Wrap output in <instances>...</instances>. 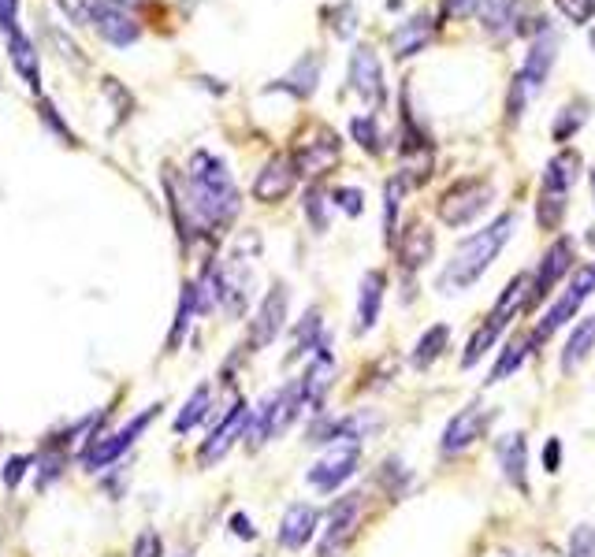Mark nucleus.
Masks as SVG:
<instances>
[{
  "mask_svg": "<svg viewBox=\"0 0 595 557\" xmlns=\"http://www.w3.org/2000/svg\"><path fill=\"white\" fill-rule=\"evenodd\" d=\"M186 197H190V212L201 227L220 231L238 216V190L235 179L220 156L194 153L186 164Z\"/></svg>",
  "mask_w": 595,
  "mask_h": 557,
  "instance_id": "nucleus-1",
  "label": "nucleus"
},
{
  "mask_svg": "<svg viewBox=\"0 0 595 557\" xmlns=\"http://www.w3.org/2000/svg\"><path fill=\"white\" fill-rule=\"evenodd\" d=\"M514 227H517V216L514 212H503L495 223L488 227H480L473 231L465 242H458L454 249V257L443 264V272H439V290H447V294H458V290H469V286L480 283V275L488 272L495 257L503 253V246L514 238Z\"/></svg>",
  "mask_w": 595,
  "mask_h": 557,
  "instance_id": "nucleus-2",
  "label": "nucleus"
},
{
  "mask_svg": "<svg viewBox=\"0 0 595 557\" xmlns=\"http://www.w3.org/2000/svg\"><path fill=\"white\" fill-rule=\"evenodd\" d=\"M491 201H495V182L491 179H458L447 194L439 197L436 216L443 227H465L480 212H488Z\"/></svg>",
  "mask_w": 595,
  "mask_h": 557,
  "instance_id": "nucleus-3",
  "label": "nucleus"
},
{
  "mask_svg": "<svg viewBox=\"0 0 595 557\" xmlns=\"http://www.w3.org/2000/svg\"><path fill=\"white\" fill-rule=\"evenodd\" d=\"M157 413H160V405H149L146 413L134 416L127 428L112 431V435H105V439H93L90 446H86V454H82V465L90 468V472H101V468L116 465L119 457L127 454L134 442H138V435L149 428V420H153Z\"/></svg>",
  "mask_w": 595,
  "mask_h": 557,
  "instance_id": "nucleus-4",
  "label": "nucleus"
},
{
  "mask_svg": "<svg viewBox=\"0 0 595 557\" xmlns=\"http://www.w3.org/2000/svg\"><path fill=\"white\" fill-rule=\"evenodd\" d=\"M361 509H365V494H346L331 506L328 528L320 539V557H346V546L354 543L357 524H361Z\"/></svg>",
  "mask_w": 595,
  "mask_h": 557,
  "instance_id": "nucleus-5",
  "label": "nucleus"
},
{
  "mask_svg": "<svg viewBox=\"0 0 595 557\" xmlns=\"http://www.w3.org/2000/svg\"><path fill=\"white\" fill-rule=\"evenodd\" d=\"M357 465H361V442H335L328 454L309 468L305 480H309V487H317L320 494H331L354 476Z\"/></svg>",
  "mask_w": 595,
  "mask_h": 557,
  "instance_id": "nucleus-6",
  "label": "nucleus"
},
{
  "mask_svg": "<svg viewBox=\"0 0 595 557\" xmlns=\"http://www.w3.org/2000/svg\"><path fill=\"white\" fill-rule=\"evenodd\" d=\"M573 268H577V249H573V238H555V242H551V249L543 253L536 275H532L529 309L536 305V301L551 298V290H555V286L562 283V279H566Z\"/></svg>",
  "mask_w": 595,
  "mask_h": 557,
  "instance_id": "nucleus-7",
  "label": "nucleus"
},
{
  "mask_svg": "<svg viewBox=\"0 0 595 557\" xmlns=\"http://www.w3.org/2000/svg\"><path fill=\"white\" fill-rule=\"evenodd\" d=\"M246 424H250V405L238 398L231 409H227V416L212 428V435L205 442H201L198 450V465L201 468H212L220 457H227V450L235 446L238 439H246Z\"/></svg>",
  "mask_w": 595,
  "mask_h": 557,
  "instance_id": "nucleus-8",
  "label": "nucleus"
},
{
  "mask_svg": "<svg viewBox=\"0 0 595 557\" xmlns=\"http://www.w3.org/2000/svg\"><path fill=\"white\" fill-rule=\"evenodd\" d=\"M350 86L369 108H384L387 101V86H384V64L369 45H357L350 56Z\"/></svg>",
  "mask_w": 595,
  "mask_h": 557,
  "instance_id": "nucleus-9",
  "label": "nucleus"
},
{
  "mask_svg": "<svg viewBox=\"0 0 595 557\" xmlns=\"http://www.w3.org/2000/svg\"><path fill=\"white\" fill-rule=\"evenodd\" d=\"M484 428H488V409L480 402H469L465 409H458V413L447 420V428L439 435V450L447 457L465 454V450L484 435Z\"/></svg>",
  "mask_w": 595,
  "mask_h": 557,
  "instance_id": "nucleus-10",
  "label": "nucleus"
},
{
  "mask_svg": "<svg viewBox=\"0 0 595 557\" xmlns=\"http://www.w3.org/2000/svg\"><path fill=\"white\" fill-rule=\"evenodd\" d=\"M495 461L503 480L517 494H529V435L525 431H506L495 439Z\"/></svg>",
  "mask_w": 595,
  "mask_h": 557,
  "instance_id": "nucleus-11",
  "label": "nucleus"
},
{
  "mask_svg": "<svg viewBox=\"0 0 595 557\" xmlns=\"http://www.w3.org/2000/svg\"><path fill=\"white\" fill-rule=\"evenodd\" d=\"M558 49H562V38H558L555 30H547V34H540V38H532L529 52H525V64H521V71H517V78L525 82L529 97H536V93L547 86V78H551V71H555Z\"/></svg>",
  "mask_w": 595,
  "mask_h": 557,
  "instance_id": "nucleus-12",
  "label": "nucleus"
},
{
  "mask_svg": "<svg viewBox=\"0 0 595 557\" xmlns=\"http://www.w3.org/2000/svg\"><path fill=\"white\" fill-rule=\"evenodd\" d=\"M287 305H291V294H287V286L276 283L272 290L265 294L261 301V309L253 316V327H250V346L253 350H265L276 342V335L287 327Z\"/></svg>",
  "mask_w": 595,
  "mask_h": 557,
  "instance_id": "nucleus-13",
  "label": "nucleus"
},
{
  "mask_svg": "<svg viewBox=\"0 0 595 557\" xmlns=\"http://www.w3.org/2000/svg\"><path fill=\"white\" fill-rule=\"evenodd\" d=\"M90 23L93 30H97L108 45H116V49H127V45H134V41L142 38V26L134 23V15L116 8V4H105V0H93Z\"/></svg>",
  "mask_w": 595,
  "mask_h": 557,
  "instance_id": "nucleus-14",
  "label": "nucleus"
},
{
  "mask_svg": "<svg viewBox=\"0 0 595 557\" xmlns=\"http://www.w3.org/2000/svg\"><path fill=\"white\" fill-rule=\"evenodd\" d=\"M294 182H298L294 160L287 153H276L265 168L257 171V179H253V197L265 201V205H276V201H283V197L291 194Z\"/></svg>",
  "mask_w": 595,
  "mask_h": 557,
  "instance_id": "nucleus-15",
  "label": "nucleus"
},
{
  "mask_svg": "<svg viewBox=\"0 0 595 557\" xmlns=\"http://www.w3.org/2000/svg\"><path fill=\"white\" fill-rule=\"evenodd\" d=\"M291 160H294V168H298V175L317 179V175H324L328 168L339 164V134L320 130L317 138H309V142H302L298 149H294Z\"/></svg>",
  "mask_w": 595,
  "mask_h": 557,
  "instance_id": "nucleus-16",
  "label": "nucleus"
},
{
  "mask_svg": "<svg viewBox=\"0 0 595 557\" xmlns=\"http://www.w3.org/2000/svg\"><path fill=\"white\" fill-rule=\"evenodd\" d=\"M439 19H432L428 12L413 15V19H402V23L391 30V52L395 60H410L417 52H424L432 41H436Z\"/></svg>",
  "mask_w": 595,
  "mask_h": 557,
  "instance_id": "nucleus-17",
  "label": "nucleus"
},
{
  "mask_svg": "<svg viewBox=\"0 0 595 557\" xmlns=\"http://www.w3.org/2000/svg\"><path fill=\"white\" fill-rule=\"evenodd\" d=\"M317 528H320L317 506L294 502V506H287L283 520H279V546H283V550H305V546L313 543Z\"/></svg>",
  "mask_w": 595,
  "mask_h": 557,
  "instance_id": "nucleus-18",
  "label": "nucleus"
},
{
  "mask_svg": "<svg viewBox=\"0 0 595 557\" xmlns=\"http://www.w3.org/2000/svg\"><path fill=\"white\" fill-rule=\"evenodd\" d=\"M436 257V234L428 231L424 223H406L402 227V242H398V264L406 275H417L421 268H428Z\"/></svg>",
  "mask_w": 595,
  "mask_h": 557,
  "instance_id": "nucleus-19",
  "label": "nucleus"
},
{
  "mask_svg": "<svg viewBox=\"0 0 595 557\" xmlns=\"http://www.w3.org/2000/svg\"><path fill=\"white\" fill-rule=\"evenodd\" d=\"M331 379H335V357H331V338H324L313 353V361L305 368V376L298 379L305 394V405H313V413H320L324 405V394L331 390Z\"/></svg>",
  "mask_w": 595,
  "mask_h": 557,
  "instance_id": "nucleus-20",
  "label": "nucleus"
},
{
  "mask_svg": "<svg viewBox=\"0 0 595 557\" xmlns=\"http://www.w3.org/2000/svg\"><path fill=\"white\" fill-rule=\"evenodd\" d=\"M384 290H387V275L384 272H365L361 275V290H357V335H365L380 324V312H384Z\"/></svg>",
  "mask_w": 595,
  "mask_h": 557,
  "instance_id": "nucleus-21",
  "label": "nucleus"
},
{
  "mask_svg": "<svg viewBox=\"0 0 595 557\" xmlns=\"http://www.w3.org/2000/svg\"><path fill=\"white\" fill-rule=\"evenodd\" d=\"M4 38H8V56H12V67L19 71V78L27 82L30 90L38 93L41 67H38V49H34V41L27 38V30H23V26H12Z\"/></svg>",
  "mask_w": 595,
  "mask_h": 557,
  "instance_id": "nucleus-22",
  "label": "nucleus"
},
{
  "mask_svg": "<svg viewBox=\"0 0 595 557\" xmlns=\"http://www.w3.org/2000/svg\"><path fill=\"white\" fill-rule=\"evenodd\" d=\"M584 160L577 149H562L555 153V160L543 171V194H569V186L581 179Z\"/></svg>",
  "mask_w": 595,
  "mask_h": 557,
  "instance_id": "nucleus-23",
  "label": "nucleus"
},
{
  "mask_svg": "<svg viewBox=\"0 0 595 557\" xmlns=\"http://www.w3.org/2000/svg\"><path fill=\"white\" fill-rule=\"evenodd\" d=\"M317 86H320V56L317 52H305L302 60L287 71V75L279 78L272 90H287V93H294V97H313L317 93Z\"/></svg>",
  "mask_w": 595,
  "mask_h": 557,
  "instance_id": "nucleus-24",
  "label": "nucleus"
},
{
  "mask_svg": "<svg viewBox=\"0 0 595 557\" xmlns=\"http://www.w3.org/2000/svg\"><path fill=\"white\" fill-rule=\"evenodd\" d=\"M595 350V316H584L581 324L573 327V335L566 338V350H562V376H573Z\"/></svg>",
  "mask_w": 595,
  "mask_h": 557,
  "instance_id": "nucleus-25",
  "label": "nucleus"
},
{
  "mask_svg": "<svg viewBox=\"0 0 595 557\" xmlns=\"http://www.w3.org/2000/svg\"><path fill=\"white\" fill-rule=\"evenodd\" d=\"M581 305H584V298H581V294H577V290H573V286H569L566 294H562V298H558L555 305H551V309L543 312L540 327L532 331V342H536V346H540V342H547V338L555 335L558 327H566L569 320L577 316V309H581Z\"/></svg>",
  "mask_w": 595,
  "mask_h": 557,
  "instance_id": "nucleus-26",
  "label": "nucleus"
},
{
  "mask_svg": "<svg viewBox=\"0 0 595 557\" xmlns=\"http://www.w3.org/2000/svg\"><path fill=\"white\" fill-rule=\"evenodd\" d=\"M532 338H510L503 350H499V361L491 364V372H488V387H495V383H506V379L514 376L521 364L529 361V353H532Z\"/></svg>",
  "mask_w": 595,
  "mask_h": 557,
  "instance_id": "nucleus-27",
  "label": "nucleus"
},
{
  "mask_svg": "<svg viewBox=\"0 0 595 557\" xmlns=\"http://www.w3.org/2000/svg\"><path fill=\"white\" fill-rule=\"evenodd\" d=\"M447 346H450V327L447 324H432L421 335V342L413 346L410 364L417 368V372H424V368H432V364H436L439 357L447 353Z\"/></svg>",
  "mask_w": 595,
  "mask_h": 557,
  "instance_id": "nucleus-28",
  "label": "nucleus"
},
{
  "mask_svg": "<svg viewBox=\"0 0 595 557\" xmlns=\"http://www.w3.org/2000/svg\"><path fill=\"white\" fill-rule=\"evenodd\" d=\"M588 116H592V101L573 97V101L555 116V123H551V138H555V142H569V138L588 123Z\"/></svg>",
  "mask_w": 595,
  "mask_h": 557,
  "instance_id": "nucleus-29",
  "label": "nucleus"
},
{
  "mask_svg": "<svg viewBox=\"0 0 595 557\" xmlns=\"http://www.w3.org/2000/svg\"><path fill=\"white\" fill-rule=\"evenodd\" d=\"M517 8H521V0H480L476 15H480V23H484L488 34H503L514 23Z\"/></svg>",
  "mask_w": 595,
  "mask_h": 557,
  "instance_id": "nucleus-30",
  "label": "nucleus"
},
{
  "mask_svg": "<svg viewBox=\"0 0 595 557\" xmlns=\"http://www.w3.org/2000/svg\"><path fill=\"white\" fill-rule=\"evenodd\" d=\"M212 409V387L209 383H201L194 394H190V402L183 405V413L175 416V435H186V431H194L209 416Z\"/></svg>",
  "mask_w": 595,
  "mask_h": 557,
  "instance_id": "nucleus-31",
  "label": "nucleus"
},
{
  "mask_svg": "<svg viewBox=\"0 0 595 557\" xmlns=\"http://www.w3.org/2000/svg\"><path fill=\"white\" fill-rule=\"evenodd\" d=\"M328 338V331H324V320H320V309H309L302 316V324H298V331H294V357H302V353H317V346Z\"/></svg>",
  "mask_w": 595,
  "mask_h": 557,
  "instance_id": "nucleus-32",
  "label": "nucleus"
},
{
  "mask_svg": "<svg viewBox=\"0 0 595 557\" xmlns=\"http://www.w3.org/2000/svg\"><path fill=\"white\" fill-rule=\"evenodd\" d=\"M194 312H198V290H194V283H186L183 294H179V309H175V324H172V335H168V350H179V342H183Z\"/></svg>",
  "mask_w": 595,
  "mask_h": 557,
  "instance_id": "nucleus-33",
  "label": "nucleus"
},
{
  "mask_svg": "<svg viewBox=\"0 0 595 557\" xmlns=\"http://www.w3.org/2000/svg\"><path fill=\"white\" fill-rule=\"evenodd\" d=\"M350 134H354V142L365 149L369 156H380L384 153V134H380V123L376 116H354L350 119Z\"/></svg>",
  "mask_w": 595,
  "mask_h": 557,
  "instance_id": "nucleus-34",
  "label": "nucleus"
},
{
  "mask_svg": "<svg viewBox=\"0 0 595 557\" xmlns=\"http://www.w3.org/2000/svg\"><path fill=\"white\" fill-rule=\"evenodd\" d=\"M569 194H540L536 201V223H540V231H558L562 220H566V201Z\"/></svg>",
  "mask_w": 595,
  "mask_h": 557,
  "instance_id": "nucleus-35",
  "label": "nucleus"
},
{
  "mask_svg": "<svg viewBox=\"0 0 595 557\" xmlns=\"http://www.w3.org/2000/svg\"><path fill=\"white\" fill-rule=\"evenodd\" d=\"M402 194H406V179H387V190H384V238H387V246H395L398 205H402Z\"/></svg>",
  "mask_w": 595,
  "mask_h": 557,
  "instance_id": "nucleus-36",
  "label": "nucleus"
},
{
  "mask_svg": "<svg viewBox=\"0 0 595 557\" xmlns=\"http://www.w3.org/2000/svg\"><path fill=\"white\" fill-rule=\"evenodd\" d=\"M380 483H384V491L398 502V498H406V487H410V472L402 468V461H398V457H387L384 468H380Z\"/></svg>",
  "mask_w": 595,
  "mask_h": 557,
  "instance_id": "nucleus-37",
  "label": "nucleus"
},
{
  "mask_svg": "<svg viewBox=\"0 0 595 557\" xmlns=\"http://www.w3.org/2000/svg\"><path fill=\"white\" fill-rule=\"evenodd\" d=\"M569 557H595V524H577L569 532Z\"/></svg>",
  "mask_w": 595,
  "mask_h": 557,
  "instance_id": "nucleus-38",
  "label": "nucleus"
},
{
  "mask_svg": "<svg viewBox=\"0 0 595 557\" xmlns=\"http://www.w3.org/2000/svg\"><path fill=\"white\" fill-rule=\"evenodd\" d=\"M305 216H309V223H313L317 234L328 231V205H324V194H320V190H309V194H305Z\"/></svg>",
  "mask_w": 595,
  "mask_h": 557,
  "instance_id": "nucleus-39",
  "label": "nucleus"
},
{
  "mask_svg": "<svg viewBox=\"0 0 595 557\" xmlns=\"http://www.w3.org/2000/svg\"><path fill=\"white\" fill-rule=\"evenodd\" d=\"M335 205L343 208L350 220H357V216L365 212V194H361L357 186H339V190H335Z\"/></svg>",
  "mask_w": 595,
  "mask_h": 557,
  "instance_id": "nucleus-40",
  "label": "nucleus"
},
{
  "mask_svg": "<svg viewBox=\"0 0 595 557\" xmlns=\"http://www.w3.org/2000/svg\"><path fill=\"white\" fill-rule=\"evenodd\" d=\"M27 468H30V457H8V461H4V468H0V480H4V487H8V491H15V487H19V483H23V476H27Z\"/></svg>",
  "mask_w": 595,
  "mask_h": 557,
  "instance_id": "nucleus-41",
  "label": "nucleus"
},
{
  "mask_svg": "<svg viewBox=\"0 0 595 557\" xmlns=\"http://www.w3.org/2000/svg\"><path fill=\"white\" fill-rule=\"evenodd\" d=\"M160 554H164V543H160L157 532H142L131 546V557H160Z\"/></svg>",
  "mask_w": 595,
  "mask_h": 557,
  "instance_id": "nucleus-42",
  "label": "nucleus"
},
{
  "mask_svg": "<svg viewBox=\"0 0 595 557\" xmlns=\"http://www.w3.org/2000/svg\"><path fill=\"white\" fill-rule=\"evenodd\" d=\"M49 38L56 41V45H60V56H64V60H71V64H86V60H82L79 56V45H75V41L71 38H64V34H60V26L56 23H49Z\"/></svg>",
  "mask_w": 595,
  "mask_h": 557,
  "instance_id": "nucleus-43",
  "label": "nucleus"
},
{
  "mask_svg": "<svg viewBox=\"0 0 595 557\" xmlns=\"http://www.w3.org/2000/svg\"><path fill=\"white\" fill-rule=\"evenodd\" d=\"M339 23H331L335 26V34H339V38H354V30H357V12H354V4H350V0H346V4H339Z\"/></svg>",
  "mask_w": 595,
  "mask_h": 557,
  "instance_id": "nucleus-44",
  "label": "nucleus"
},
{
  "mask_svg": "<svg viewBox=\"0 0 595 557\" xmlns=\"http://www.w3.org/2000/svg\"><path fill=\"white\" fill-rule=\"evenodd\" d=\"M56 4H60V12H64L71 23H90L93 0H56Z\"/></svg>",
  "mask_w": 595,
  "mask_h": 557,
  "instance_id": "nucleus-45",
  "label": "nucleus"
},
{
  "mask_svg": "<svg viewBox=\"0 0 595 557\" xmlns=\"http://www.w3.org/2000/svg\"><path fill=\"white\" fill-rule=\"evenodd\" d=\"M558 4V12L566 15V19H573V23H588V19H592V8H588V4H584V0H555Z\"/></svg>",
  "mask_w": 595,
  "mask_h": 557,
  "instance_id": "nucleus-46",
  "label": "nucleus"
},
{
  "mask_svg": "<svg viewBox=\"0 0 595 557\" xmlns=\"http://www.w3.org/2000/svg\"><path fill=\"white\" fill-rule=\"evenodd\" d=\"M525 104H529V90H525V82H521V78H514V86H510V104H506V112H510L514 123L521 119Z\"/></svg>",
  "mask_w": 595,
  "mask_h": 557,
  "instance_id": "nucleus-47",
  "label": "nucleus"
},
{
  "mask_svg": "<svg viewBox=\"0 0 595 557\" xmlns=\"http://www.w3.org/2000/svg\"><path fill=\"white\" fill-rule=\"evenodd\" d=\"M558 468H562V439H547L543 442V472L555 476Z\"/></svg>",
  "mask_w": 595,
  "mask_h": 557,
  "instance_id": "nucleus-48",
  "label": "nucleus"
},
{
  "mask_svg": "<svg viewBox=\"0 0 595 557\" xmlns=\"http://www.w3.org/2000/svg\"><path fill=\"white\" fill-rule=\"evenodd\" d=\"M476 8H480V0H443L447 19H469V15H476Z\"/></svg>",
  "mask_w": 595,
  "mask_h": 557,
  "instance_id": "nucleus-49",
  "label": "nucleus"
},
{
  "mask_svg": "<svg viewBox=\"0 0 595 557\" xmlns=\"http://www.w3.org/2000/svg\"><path fill=\"white\" fill-rule=\"evenodd\" d=\"M19 26V0H0V34Z\"/></svg>",
  "mask_w": 595,
  "mask_h": 557,
  "instance_id": "nucleus-50",
  "label": "nucleus"
},
{
  "mask_svg": "<svg viewBox=\"0 0 595 557\" xmlns=\"http://www.w3.org/2000/svg\"><path fill=\"white\" fill-rule=\"evenodd\" d=\"M231 532L238 535V539H253V524H250V517H246V513H235V517H231Z\"/></svg>",
  "mask_w": 595,
  "mask_h": 557,
  "instance_id": "nucleus-51",
  "label": "nucleus"
},
{
  "mask_svg": "<svg viewBox=\"0 0 595 557\" xmlns=\"http://www.w3.org/2000/svg\"><path fill=\"white\" fill-rule=\"evenodd\" d=\"M105 4H116V8H123V12H134V8H142L146 0H105Z\"/></svg>",
  "mask_w": 595,
  "mask_h": 557,
  "instance_id": "nucleus-52",
  "label": "nucleus"
},
{
  "mask_svg": "<svg viewBox=\"0 0 595 557\" xmlns=\"http://www.w3.org/2000/svg\"><path fill=\"white\" fill-rule=\"evenodd\" d=\"M588 186H592V197H595V168L588 171Z\"/></svg>",
  "mask_w": 595,
  "mask_h": 557,
  "instance_id": "nucleus-53",
  "label": "nucleus"
},
{
  "mask_svg": "<svg viewBox=\"0 0 595 557\" xmlns=\"http://www.w3.org/2000/svg\"><path fill=\"white\" fill-rule=\"evenodd\" d=\"M588 45H592V52H595V26L588 30Z\"/></svg>",
  "mask_w": 595,
  "mask_h": 557,
  "instance_id": "nucleus-54",
  "label": "nucleus"
},
{
  "mask_svg": "<svg viewBox=\"0 0 595 557\" xmlns=\"http://www.w3.org/2000/svg\"><path fill=\"white\" fill-rule=\"evenodd\" d=\"M584 4H588V8H595V0H584Z\"/></svg>",
  "mask_w": 595,
  "mask_h": 557,
  "instance_id": "nucleus-55",
  "label": "nucleus"
}]
</instances>
